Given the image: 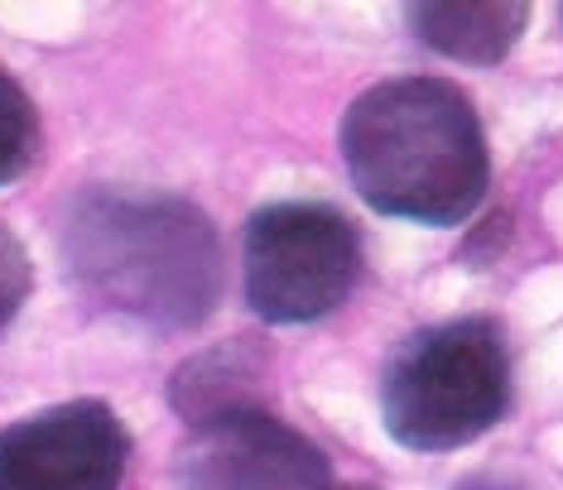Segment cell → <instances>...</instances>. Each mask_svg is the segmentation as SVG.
Returning <instances> with one entry per match:
<instances>
[{
	"label": "cell",
	"mask_w": 563,
	"mask_h": 490,
	"mask_svg": "<svg viewBox=\"0 0 563 490\" xmlns=\"http://www.w3.org/2000/svg\"><path fill=\"white\" fill-rule=\"evenodd\" d=\"M63 260L92 308L155 332H194L222 299L217 226L169 192H78L63 216Z\"/></svg>",
	"instance_id": "obj_1"
},
{
	"label": "cell",
	"mask_w": 563,
	"mask_h": 490,
	"mask_svg": "<svg viewBox=\"0 0 563 490\" xmlns=\"http://www.w3.org/2000/svg\"><path fill=\"white\" fill-rule=\"evenodd\" d=\"M342 159L376 212L419 226H457L492 183L482 115L443 77H390L342 115Z\"/></svg>",
	"instance_id": "obj_2"
},
{
	"label": "cell",
	"mask_w": 563,
	"mask_h": 490,
	"mask_svg": "<svg viewBox=\"0 0 563 490\" xmlns=\"http://www.w3.org/2000/svg\"><path fill=\"white\" fill-rule=\"evenodd\" d=\"M510 409V346L501 322L453 318L400 342L380 380L386 433L409 453H453L492 433Z\"/></svg>",
	"instance_id": "obj_3"
},
{
	"label": "cell",
	"mask_w": 563,
	"mask_h": 490,
	"mask_svg": "<svg viewBox=\"0 0 563 490\" xmlns=\"http://www.w3.org/2000/svg\"><path fill=\"white\" fill-rule=\"evenodd\" d=\"M362 279V236L328 202H271L246 222V303L275 327L338 313Z\"/></svg>",
	"instance_id": "obj_4"
},
{
	"label": "cell",
	"mask_w": 563,
	"mask_h": 490,
	"mask_svg": "<svg viewBox=\"0 0 563 490\" xmlns=\"http://www.w3.org/2000/svg\"><path fill=\"white\" fill-rule=\"evenodd\" d=\"M131 433L101 399H73L0 433V490H117Z\"/></svg>",
	"instance_id": "obj_5"
},
{
	"label": "cell",
	"mask_w": 563,
	"mask_h": 490,
	"mask_svg": "<svg viewBox=\"0 0 563 490\" xmlns=\"http://www.w3.org/2000/svg\"><path fill=\"white\" fill-rule=\"evenodd\" d=\"M174 490H332V467L271 409H236L188 433Z\"/></svg>",
	"instance_id": "obj_6"
},
{
	"label": "cell",
	"mask_w": 563,
	"mask_h": 490,
	"mask_svg": "<svg viewBox=\"0 0 563 490\" xmlns=\"http://www.w3.org/2000/svg\"><path fill=\"white\" fill-rule=\"evenodd\" d=\"M405 24L419 44L443 58L501 63L530 24V5L520 0H433V5H409Z\"/></svg>",
	"instance_id": "obj_7"
},
{
	"label": "cell",
	"mask_w": 563,
	"mask_h": 490,
	"mask_svg": "<svg viewBox=\"0 0 563 490\" xmlns=\"http://www.w3.org/2000/svg\"><path fill=\"white\" fill-rule=\"evenodd\" d=\"M261 380H265V346L236 337L184 360L169 380V404L178 419H188V428H202V423L236 414V409H261L255 404Z\"/></svg>",
	"instance_id": "obj_8"
},
{
	"label": "cell",
	"mask_w": 563,
	"mask_h": 490,
	"mask_svg": "<svg viewBox=\"0 0 563 490\" xmlns=\"http://www.w3.org/2000/svg\"><path fill=\"white\" fill-rule=\"evenodd\" d=\"M34 159H40V115L24 87L0 68V183H15Z\"/></svg>",
	"instance_id": "obj_9"
},
{
	"label": "cell",
	"mask_w": 563,
	"mask_h": 490,
	"mask_svg": "<svg viewBox=\"0 0 563 490\" xmlns=\"http://www.w3.org/2000/svg\"><path fill=\"white\" fill-rule=\"evenodd\" d=\"M30 289H34V265H30V255H24L20 236L0 222V332L15 322L24 299H30Z\"/></svg>",
	"instance_id": "obj_10"
},
{
	"label": "cell",
	"mask_w": 563,
	"mask_h": 490,
	"mask_svg": "<svg viewBox=\"0 0 563 490\" xmlns=\"http://www.w3.org/2000/svg\"><path fill=\"white\" fill-rule=\"evenodd\" d=\"M332 490H376V486H332Z\"/></svg>",
	"instance_id": "obj_11"
}]
</instances>
